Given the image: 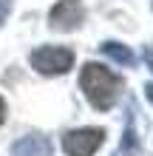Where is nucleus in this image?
Returning <instances> with one entry per match:
<instances>
[{
	"mask_svg": "<svg viewBox=\"0 0 153 156\" xmlns=\"http://www.w3.org/2000/svg\"><path fill=\"white\" fill-rule=\"evenodd\" d=\"M79 88L96 111H111L122 94L125 82L119 74H113L111 68L99 66V62H85L79 71Z\"/></svg>",
	"mask_w": 153,
	"mask_h": 156,
	"instance_id": "nucleus-1",
	"label": "nucleus"
},
{
	"mask_svg": "<svg viewBox=\"0 0 153 156\" xmlns=\"http://www.w3.org/2000/svg\"><path fill=\"white\" fill-rule=\"evenodd\" d=\"M29 62L43 77H60L74 68V51L65 45H40L29 54Z\"/></svg>",
	"mask_w": 153,
	"mask_h": 156,
	"instance_id": "nucleus-2",
	"label": "nucleus"
},
{
	"mask_svg": "<svg viewBox=\"0 0 153 156\" xmlns=\"http://www.w3.org/2000/svg\"><path fill=\"white\" fill-rule=\"evenodd\" d=\"M105 142L102 128H77L62 136V151L65 156H94Z\"/></svg>",
	"mask_w": 153,
	"mask_h": 156,
	"instance_id": "nucleus-3",
	"label": "nucleus"
},
{
	"mask_svg": "<svg viewBox=\"0 0 153 156\" xmlns=\"http://www.w3.org/2000/svg\"><path fill=\"white\" fill-rule=\"evenodd\" d=\"M85 23V6L79 0H57L48 12V26L54 31H77Z\"/></svg>",
	"mask_w": 153,
	"mask_h": 156,
	"instance_id": "nucleus-4",
	"label": "nucleus"
},
{
	"mask_svg": "<svg viewBox=\"0 0 153 156\" xmlns=\"http://www.w3.org/2000/svg\"><path fill=\"white\" fill-rule=\"evenodd\" d=\"M51 153H54L51 139L43 133H29L12 145V156H51Z\"/></svg>",
	"mask_w": 153,
	"mask_h": 156,
	"instance_id": "nucleus-5",
	"label": "nucleus"
},
{
	"mask_svg": "<svg viewBox=\"0 0 153 156\" xmlns=\"http://www.w3.org/2000/svg\"><path fill=\"white\" fill-rule=\"evenodd\" d=\"M99 51L108 60H113L116 66H133V62H136V54H133L125 43H116V40H105L99 45Z\"/></svg>",
	"mask_w": 153,
	"mask_h": 156,
	"instance_id": "nucleus-6",
	"label": "nucleus"
},
{
	"mask_svg": "<svg viewBox=\"0 0 153 156\" xmlns=\"http://www.w3.org/2000/svg\"><path fill=\"white\" fill-rule=\"evenodd\" d=\"M122 156H136L139 153V136L133 131V116H128L125 122V136H122V148H119Z\"/></svg>",
	"mask_w": 153,
	"mask_h": 156,
	"instance_id": "nucleus-7",
	"label": "nucleus"
},
{
	"mask_svg": "<svg viewBox=\"0 0 153 156\" xmlns=\"http://www.w3.org/2000/svg\"><path fill=\"white\" fill-rule=\"evenodd\" d=\"M12 6H14V0H0V26L9 20V14H12Z\"/></svg>",
	"mask_w": 153,
	"mask_h": 156,
	"instance_id": "nucleus-8",
	"label": "nucleus"
},
{
	"mask_svg": "<svg viewBox=\"0 0 153 156\" xmlns=\"http://www.w3.org/2000/svg\"><path fill=\"white\" fill-rule=\"evenodd\" d=\"M145 62H148V68L153 71V45H145Z\"/></svg>",
	"mask_w": 153,
	"mask_h": 156,
	"instance_id": "nucleus-9",
	"label": "nucleus"
},
{
	"mask_svg": "<svg viewBox=\"0 0 153 156\" xmlns=\"http://www.w3.org/2000/svg\"><path fill=\"white\" fill-rule=\"evenodd\" d=\"M145 97L150 99V105H153V82H148V85H145Z\"/></svg>",
	"mask_w": 153,
	"mask_h": 156,
	"instance_id": "nucleus-10",
	"label": "nucleus"
},
{
	"mask_svg": "<svg viewBox=\"0 0 153 156\" xmlns=\"http://www.w3.org/2000/svg\"><path fill=\"white\" fill-rule=\"evenodd\" d=\"M3 119H6V102H3V97H0V125H3Z\"/></svg>",
	"mask_w": 153,
	"mask_h": 156,
	"instance_id": "nucleus-11",
	"label": "nucleus"
}]
</instances>
